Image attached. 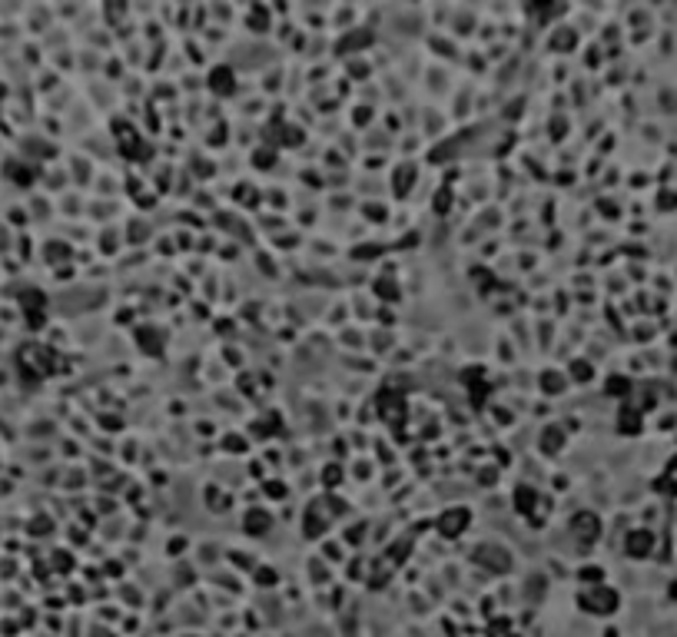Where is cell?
<instances>
[{
	"instance_id": "6da1fadb",
	"label": "cell",
	"mask_w": 677,
	"mask_h": 637,
	"mask_svg": "<svg viewBox=\"0 0 677 637\" xmlns=\"http://www.w3.org/2000/svg\"><path fill=\"white\" fill-rule=\"evenodd\" d=\"M471 561L475 564H482V568H488L491 574H505V571H511V551H508L505 544H478L475 548V554H471Z\"/></svg>"
},
{
	"instance_id": "30bf717a",
	"label": "cell",
	"mask_w": 677,
	"mask_h": 637,
	"mask_svg": "<svg viewBox=\"0 0 677 637\" xmlns=\"http://www.w3.org/2000/svg\"><path fill=\"white\" fill-rule=\"evenodd\" d=\"M571 378H574V382H588V378H591L588 362H571Z\"/></svg>"
},
{
	"instance_id": "7a4b0ae2",
	"label": "cell",
	"mask_w": 677,
	"mask_h": 637,
	"mask_svg": "<svg viewBox=\"0 0 677 637\" xmlns=\"http://www.w3.org/2000/svg\"><path fill=\"white\" fill-rule=\"evenodd\" d=\"M469 521H471V511L469 508H445V515L438 518V531L445 535V538H458V535H465L469 531Z\"/></svg>"
},
{
	"instance_id": "5b68a950",
	"label": "cell",
	"mask_w": 677,
	"mask_h": 637,
	"mask_svg": "<svg viewBox=\"0 0 677 637\" xmlns=\"http://www.w3.org/2000/svg\"><path fill=\"white\" fill-rule=\"evenodd\" d=\"M243 528H246V535H269V528H272V518L266 515V511H259V508H252L249 515H246V521H243Z\"/></svg>"
},
{
	"instance_id": "277c9868",
	"label": "cell",
	"mask_w": 677,
	"mask_h": 637,
	"mask_svg": "<svg viewBox=\"0 0 677 637\" xmlns=\"http://www.w3.org/2000/svg\"><path fill=\"white\" fill-rule=\"evenodd\" d=\"M571 528H574V535H578L581 541H594L598 531H601V521H598V515H591V511H578V515L571 518Z\"/></svg>"
},
{
	"instance_id": "3957f363",
	"label": "cell",
	"mask_w": 677,
	"mask_h": 637,
	"mask_svg": "<svg viewBox=\"0 0 677 637\" xmlns=\"http://www.w3.org/2000/svg\"><path fill=\"white\" fill-rule=\"evenodd\" d=\"M581 604L588 607V614H614V607H618V594H614V591H608V587H594V601L584 594Z\"/></svg>"
},
{
	"instance_id": "7c38bea8",
	"label": "cell",
	"mask_w": 677,
	"mask_h": 637,
	"mask_svg": "<svg viewBox=\"0 0 677 637\" xmlns=\"http://www.w3.org/2000/svg\"><path fill=\"white\" fill-rule=\"evenodd\" d=\"M505 637H522V634H505Z\"/></svg>"
},
{
	"instance_id": "ba28073f",
	"label": "cell",
	"mask_w": 677,
	"mask_h": 637,
	"mask_svg": "<svg viewBox=\"0 0 677 637\" xmlns=\"http://www.w3.org/2000/svg\"><path fill=\"white\" fill-rule=\"evenodd\" d=\"M561 442H564V435L555 425L541 431V449H545V455H548V449H561Z\"/></svg>"
},
{
	"instance_id": "8fae6325",
	"label": "cell",
	"mask_w": 677,
	"mask_h": 637,
	"mask_svg": "<svg viewBox=\"0 0 677 637\" xmlns=\"http://www.w3.org/2000/svg\"><path fill=\"white\" fill-rule=\"evenodd\" d=\"M495 475H498L495 468H485L482 471V485H495Z\"/></svg>"
},
{
	"instance_id": "9c48e42d",
	"label": "cell",
	"mask_w": 677,
	"mask_h": 637,
	"mask_svg": "<svg viewBox=\"0 0 677 637\" xmlns=\"http://www.w3.org/2000/svg\"><path fill=\"white\" fill-rule=\"evenodd\" d=\"M541 385H545V392H555V395H558L564 389V378L558 372H555V375H545V378H541Z\"/></svg>"
},
{
	"instance_id": "52a82bcc",
	"label": "cell",
	"mask_w": 677,
	"mask_h": 637,
	"mask_svg": "<svg viewBox=\"0 0 677 637\" xmlns=\"http://www.w3.org/2000/svg\"><path fill=\"white\" fill-rule=\"evenodd\" d=\"M515 501H518V511H531L535 508V501H538V491L531 485H518V491H515Z\"/></svg>"
},
{
	"instance_id": "8992f818",
	"label": "cell",
	"mask_w": 677,
	"mask_h": 637,
	"mask_svg": "<svg viewBox=\"0 0 677 637\" xmlns=\"http://www.w3.org/2000/svg\"><path fill=\"white\" fill-rule=\"evenodd\" d=\"M209 87H213L216 94H233V87H236L233 67H216V70L209 74Z\"/></svg>"
}]
</instances>
